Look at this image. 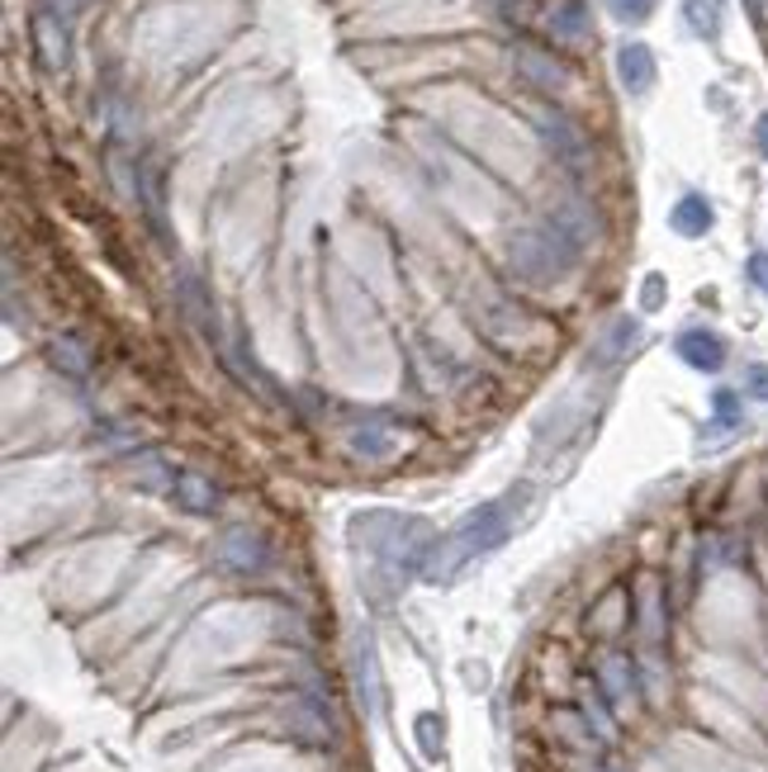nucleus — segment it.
Here are the masks:
<instances>
[{
    "instance_id": "1",
    "label": "nucleus",
    "mask_w": 768,
    "mask_h": 772,
    "mask_svg": "<svg viewBox=\"0 0 768 772\" xmlns=\"http://www.w3.org/2000/svg\"><path fill=\"white\" fill-rule=\"evenodd\" d=\"M579 256H583V246L575 238H565L551 218H541V224H531L507 238V261H513V270L531 284L565 280V275L579 266Z\"/></svg>"
},
{
    "instance_id": "4",
    "label": "nucleus",
    "mask_w": 768,
    "mask_h": 772,
    "mask_svg": "<svg viewBox=\"0 0 768 772\" xmlns=\"http://www.w3.org/2000/svg\"><path fill=\"white\" fill-rule=\"evenodd\" d=\"M214 559L232 573H266L270 545H266V535L252 527H228V531H218V541H214Z\"/></svg>"
},
{
    "instance_id": "2",
    "label": "nucleus",
    "mask_w": 768,
    "mask_h": 772,
    "mask_svg": "<svg viewBox=\"0 0 768 772\" xmlns=\"http://www.w3.org/2000/svg\"><path fill=\"white\" fill-rule=\"evenodd\" d=\"M507 512H513V498H499V503L475 507V512L446 535V545H437V555H432V579H446V573H455L461 565H470V559L489 555V549H499V545L507 541V531H513V517H507Z\"/></svg>"
},
{
    "instance_id": "16",
    "label": "nucleus",
    "mask_w": 768,
    "mask_h": 772,
    "mask_svg": "<svg viewBox=\"0 0 768 772\" xmlns=\"http://www.w3.org/2000/svg\"><path fill=\"white\" fill-rule=\"evenodd\" d=\"M53 360H58V370H67V375H86V356L72 337L67 342H53Z\"/></svg>"
},
{
    "instance_id": "10",
    "label": "nucleus",
    "mask_w": 768,
    "mask_h": 772,
    "mask_svg": "<svg viewBox=\"0 0 768 772\" xmlns=\"http://www.w3.org/2000/svg\"><path fill=\"white\" fill-rule=\"evenodd\" d=\"M172 493L186 512H200V517L218 512V489H214V479H204V474H176Z\"/></svg>"
},
{
    "instance_id": "7",
    "label": "nucleus",
    "mask_w": 768,
    "mask_h": 772,
    "mask_svg": "<svg viewBox=\"0 0 768 772\" xmlns=\"http://www.w3.org/2000/svg\"><path fill=\"white\" fill-rule=\"evenodd\" d=\"M712 224H716V208L707 194H683V200L669 208V228L679 232V238H707Z\"/></svg>"
},
{
    "instance_id": "13",
    "label": "nucleus",
    "mask_w": 768,
    "mask_h": 772,
    "mask_svg": "<svg viewBox=\"0 0 768 772\" xmlns=\"http://www.w3.org/2000/svg\"><path fill=\"white\" fill-rule=\"evenodd\" d=\"M551 34L565 43H583L589 38V5L583 0H559V10L551 15Z\"/></svg>"
},
{
    "instance_id": "14",
    "label": "nucleus",
    "mask_w": 768,
    "mask_h": 772,
    "mask_svg": "<svg viewBox=\"0 0 768 772\" xmlns=\"http://www.w3.org/2000/svg\"><path fill=\"white\" fill-rule=\"evenodd\" d=\"M712 417H716V436L721 431H735L745 422V408H740V394L735 389H721V394H712Z\"/></svg>"
},
{
    "instance_id": "6",
    "label": "nucleus",
    "mask_w": 768,
    "mask_h": 772,
    "mask_svg": "<svg viewBox=\"0 0 768 772\" xmlns=\"http://www.w3.org/2000/svg\"><path fill=\"white\" fill-rule=\"evenodd\" d=\"M655 76H659L655 52H650L645 43H621L617 48V81L627 96H650V90H655Z\"/></svg>"
},
{
    "instance_id": "5",
    "label": "nucleus",
    "mask_w": 768,
    "mask_h": 772,
    "mask_svg": "<svg viewBox=\"0 0 768 772\" xmlns=\"http://www.w3.org/2000/svg\"><path fill=\"white\" fill-rule=\"evenodd\" d=\"M673 351H679V360L697 375H716L726 365V342L712 332V327H683Z\"/></svg>"
},
{
    "instance_id": "12",
    "label": "nucleus",
    "mask_w": 768,
    "mask_h": 772,
    "mask_svg": "<svg viewBox=\"0 0 768 772\" xmlns=\"http://www.w3.org/2000/svg\"><path fill=\"white\" fill-rule=\"evenodd\" d=\"M683 20L697 38H721V24H726V0H683Z\"/></svg>"
},
{
    "instance_id": "19",
    "label": "nucleus",
    "mask_w": 768,
    "mask_h": 772,
    "mask_svg": "<svg viewBox=\"0 0 768 772\" xmlns=\"http://www.w3.org/2000/svg\"><path fill=\"white\" fill-rule=\"evenodd\" d=\"M645 313H655L664 304V275H645V294H641Z\"/></svg>"
},
{
    "instance_id": "11",
    "label": "nucleus",
    "mask_w": 768,
    "mask_h": 772,
    "mask_svg": "<svg viewBox=\"0 0 768 772\" xmlns=\"http://www.w3.org/2000/svg\"><path fill=\"white\" fill-rule=\"evenodd\" d=\"M34 38H38V52H43V67H62L67 62V24L58 15H38L34 20Z\"/></svg>"
},
{
    "instance_id": "17",
    "label": "nucleus",
    "mask_w": 768,
    "mask_h": 772,
    "mask_svg": "<svg viewBox=\"0 0 768 772\" xmlns=\"http://www.w3.org/2000/svg\"><path fill=\"white\" fill-rule=\"evenodd\" d=\"M745 394L754 403H768V365H750L745 370Z\"/></svg>"
},
{
    "instance_id": "15",
    "label": "nucleus",
    "mask_w": 768,
    "mask_h": 772,
    "mask_svg": "<svg viewBox=\"0 0 768 772\" xmlns=\"http://www.w3.org/2000/svg\"><path fill=\"white\" fill-rule=\"evenodd\" d=\"M607 10L621 24H645L650 15H655V0H607Z\"/></svg>"
},
{
    "instance_id": "20",
    "label": "nucleus",
    "mask_w": 768,
    "mask_h": 772,
    "mask_svg": "<svg viewBox=\"0 0 768 772\" xmlns=\"http://www.w3.org/2000/svg\"><path fill=\"white\" fill-rule=\"evenodd\" d=\"M754 142H759V152L768 156V114H759V124H754Z\"/></svg>"
},
{
    "instance_id": "8",
    "label": "nucleus",
    "mask_w": 768,
    "mask_h": 772,
    "mask_svg": "<svg viewBox=\"0 0 768 772\" xmlns=\"http://www.w3.org/2000/svg\"><path fill=\"white\" fill-rule=\"evenodd\" d=\"M635 342H641V322H635V318H617V322H612L607 332L589 346V365H617Z\"/></svg>"
},
{
    "instance_id": "18",
    "label": "nucleus",
    "mask_w": 768,
    "mask_h": 772,
    "mask_svg": "<svg viewBox=\"0 0 768 772\" xmlns=\"http://www.w3.org/2000/svg\"><path fill=\"white\" fill-rule=\"evenodd\" d=\"M745 270H750V284H754V290L768 294V252H754Z\"/></svg>"
},
{
    "instance_id": "3",
    "label": "nucleus",
    "mask_w": 768,
    "mask_h": 772,
    "mask_svg": "<svg viewBox=\"0 0 768 772\" xmlns=\"http://www.w3.org/2000/svg\"><path fill=\"white\" fill-rule=\"evenodd\" d=\"M537 134L545 142V152L555 156V166H565L569 176H583L589 172V162H593V148H589V134L569 119L565 110H545L541 119H537Z\"/></svg>"
},
{
    "instance_id": "9",
    "label": "nucleus",
    "mask_w": 768,
    "mask_h": 772,
    "mask_svg": "<svg viewBox=\"0 0 768 772\" xmlns=\"http://www.w3.org/2000/svg\"><path fill=\"white\" fill-rule=\"evenodd\" d=\"M517 76L523 81H531L537 90H565L569 86V72L559 67L555 58H545V52H537V48H517Z\"/></svg>"
}]
</instances>
